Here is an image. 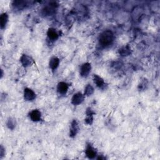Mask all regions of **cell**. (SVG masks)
I'll return each mask as SVG.
<instances>
[{
    "label": "cell",
    "mask_w": 160,
    "mask_h": 160,
    "mask_svg": "<svg viewBox=\"0 0 160 160\" xmlns=\"http://www.w3.org/2000/svg\"><path fill=\"white\" fill-rule=\"evenodd\" d=\"M114 39V35L110 30L103 31L100 36L99 42L102 47H107L112 44Z\"/></svg>",
    "instance_id": "obj_1"
},
{
    "label": "cell",
    "mask_w": 160,
    "mask_h": 160,
    "mask_svg": "<svg viewBox=\"0 0 160 160\" xmlns=\"http://www.w3.org/2000/svg\"><path fill=\"white\" fill-rule=\"evenodd\" d=\"M91 70V65L89 63L83 64L80 68V75L82 77H87Z\"/></svg>",
    "instance_id": "obj_2"
},
{
    "label": "cell",
    "mask_w": 160,
    "mask_h": 160,
    "mask_svg": "<svg viewBox=\"0 0 160 160\" xmlns=\"http://www.w3.org/2000/svg\"><path fill=\"white\" fill-rule=\"evenodd\" d=\"M36 95L34 91L30 88H25L24 90V98L26 101H32L36 99Z\"/></svg>",
    "instance_id": "obj_3"
},
{
    "label": "cell",
    "mask_w": 160,
    "mask_h": 160,
    "mask_svg": "<svg viewBox=\"0 0 160 160\" xmlns=\"http://www.w3.org/2000/svg\"><path fill=\"white\" fill-rule=\"evenodd\" d=\"M79 131V125L76 120H73L71 123L70 128V136L71 138H75Z\"/></svg>",
    "instance_id": "obj_4"
},
{
    "label": "cell",
    "mask_w": 160,
    "mask_h": 160,
    "mask_svg": "<svg viewBox=\"0 0 160 160\" xmlns=\"http://www.w3.org/2000/svg\"><path fill=\"white\" fill-rule=\"evenodd\" d=\"M84 100V95L81 93H77L73 95L72 99V103L73 105H79L81 104Z\"/></svg>",
    "instance_id": "obj_5"
},
{
    "label": "cell",
    "mask_w": 160,
    "mask_h": 160,
    "mask_svg": "<svg viewBox=\"0 0 160 160\" xmlns=\"http://www.w3.org/2000/svg\"><path fill=\"white\" fill-rule=\"evenodd\" d=\"M20 61H21L22 65L25 68L31 66L33 63V59L30 56H29L25 54L21 56V57L20 58Z\"/></svg>",
    "instance_id": "obj_6"
},
{
    "label": "cell",
    "mask_w": 160,
    "mask_h": 160,
    "mask_svg": "<svg viewBox=\"0 0 160 160\" xmlns=\"http://www.w3.org/2000/svg\"><path fill=\"white\" fill-rule=\"evenodd\" d=\"M30 118L33 121H39L41 120V113L38 109H33L30 113Z\"/></svg>",
    "instance_id": "obj_7"
},
{
    "label": "cell",
    "mask_w": 160,
    "mask_h": 160,
    "mask_svg": "<svg viewBox=\"0 0 160 160\" xmlns=\"http://www.w3.org/2000/svg\"><path fill=\"white\" fill-rule=\"evenodd\" d=\"M69 89V84L65 82H59L57 86L58 92L61 95H65Z\"/></svg>",
    "instance_id": "obj_8"
},
{
    "label": "cell",
    "mask_w": 160,
    "mask_h": 160,
    "mask_svg": "<svg viewBox=\"0 0 160 160\" xmlns=\"http://www.w3.org/2000/svg\"><path fill=\"white\" fill-rule=\"evenodd\" d=\"M86 154L89 159H93L97 155V153L92 146L88 144L86 148Z\"/></svg>",
    "instance_id": "obj_9"
},
{
    "label": "cell",
    "mask_w": 160,
    "mask_h": 160,
    "mask_svg": "<svg viewBox=\"0 0 160 160\" xmlns=\"http://www.w3.org/2000/svg\"><path fill=\"white\" fill-rule=\"evenodd\" d=\"M93 80H94L95 83L98 88H100L101 89L105 88V87L106 86V83H105L104 80L101 76L95 75L93 76Z\"/></svg>",
    "instance_id": "obj_10"
},
{
    "label": "cell",
    "mask_w": 160,
    "mask_h": 160,
    "mask_svg": "<svg viewBox=\"0 0 160 160\" xmlns=\"http://www.w3.org/2000/svg\"><path fill=\"white\" fill-rule=\"evenodd\" d=\"M8 21V15L6 13H3L0 16V26H1V29L5 28Z\"/></svg>",
    "instance_id": "obj_11"
},
{
    "label": "cell",
    "mask_w": 160,
    "mask_h": 160,
    "mask_svg": "<svg viewBox=\"0 0 160 160\" xmlns=\"http://www.w3.org/2000/svg\"><path fill=\"white\" fill-rule=\"evenodd\" d=\"M59 58H58L57 57H53L52 58L49 63V65H50V68L53 71L56 70L57 68L59 66Z\"/></svg>",
    "instance_id": "obj_12"
},
{
    "label": "cell",
    "mask_w": 160,
    "mask_h": 160,
    "mask_svg": "<svg viewBox=\"0 0 160 160\" xmlns=\"http://www.w3.org/2000/svg\"><path fill=\"white\" fill-rule=\"evenodd\" d=\"M47 35H48V38L52 41L56 40L59 37V35H58V32L54 28H50L48 30Z\"/></svg>",
    "instance_id": "obj_13"
},
{
    "label": "cell",
    "mask_w": 160,
    "mask_h": 160,
    "mask_svg": "<svg viewBox=\"0 0 160 160\" xmlns=\"http://www.w3.org/2000/svg\"><path fill=\"white\" fill-rule=\"evenodd\" d=\"M119 53L122 56H127L131 54V49L129 47H124L120 49Z\"/></svg>",
    "instance_id": "obj_14"
},
{
    "label": "cell",
    "mask_w": 160,
    "mask_h": 160,
    "mask_svg": "<svg viewBox=\"0 0 160 160\" xmlns=\"http://www.w3.org/2000/svg\"><path fill=\"white\" fill-rule=\"evenodd\" d=\"M94 91H95L94 88L92 86H91V84H88L84 89V95L87 96L92 95L94 93Z\"/></svg>",
    "instance_id": "obj_15"
},
{
    "label": "cell",
    "mask_w": 160,
    "mask_h": 160,
    "mask_svg": "<svg viewBox=\"0 0 160 160\" xmlns=\"http://www.w3.org/2000/svg\"><path fill=\"white\" fill-rule=\"evenodd\" d=\"M6 125L9 129H13L16 126V121H15L14 119H13L12 118H10L7 121Z\"/></svg>",
    "instance_id": "obj_16"
},
{
    "label": "cell",
    "mask_w": 160,
    "mask_h": 160,
    "mask_svg": "<svg viewBox=\"0 0 160 160\" xmlns=\"http://www.w3.org/2000/svg\"><path fill=\"white\" fill-rule=\"evenodd\" d=\"M84 122L86 123V124L88 125H92L93 122V115H86V118L84 120Z\"/></svg>",
    "instance_id": "obj_17"
},
{
    "label": "cell",
    "mask_w": 160,
    "mask_h": 160,
    "mask_svg": "<svg viewBox=\"0 0 160 160\" xmlns=\"http://www.w3.org/2000/svg\"><path fill=\"white\" fill-rule=\"evenodd\" d=\"M4 151H5V149H4V148L2 146H1V150H0V154H1V158H2L4 154H5Z\"/></svg>",
    "instance_id": "obj_18"
}]
</instances>
